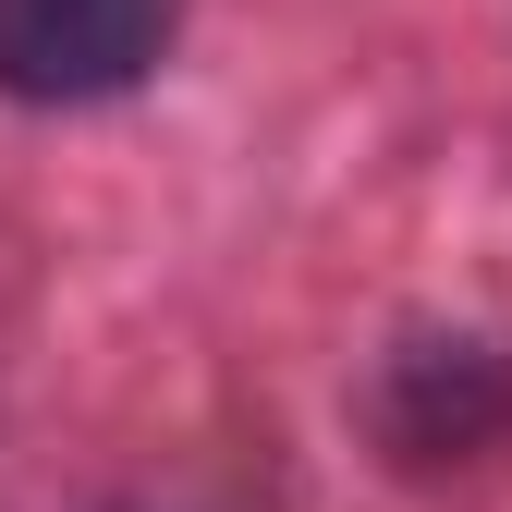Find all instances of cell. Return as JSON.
I'll return each instance as SVG.
<instances>
[{"mask_svg":"<svg viewBox=\"0 0 512 512\" xmlns=\"http://www.w3.org/2000/svg\"><path fill=\"white\" fill-rule=\"evenodd\" d=\"M183 0H0V86L13 98H110L171 49Z\"/></svg>","mask_w":512,"mask_h":512,"instance_id":"6da1fadb","label":"cell"}]
</instances>
